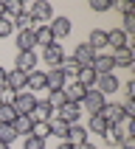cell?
<instances>
[{"label":"cell","instance_id":"cell-1","mask_svg":"<svg viewBox=\"0 0 135 149\" xmlns=\"http://www.w3.org/2000/svg\"><path fill=\"white\" fill-rule=\"evenodd\" d=\"M34 104H37V96H34V93H28V90L14 93V99H11V107H14L17 116H31Z\"/></svg>","mask_w":135,"mask_h":149},{"label":"cell","instance_id":"cell-2","mask_svg":"<svg viewBox=\"0 0 135 149\" xmlns=\"http://www.w3.org/2000/svg\"><path fill=\"white\" fill-rule=\"evenodd\" d=\"M28 14L34 17V23H37V25H48L51 20H54V6H51L48 0H37Z\"/></svg>","mask_w":135,"mask_h":149},{"label":"cell","instance_id":"cell-3","mask_svg":"<svg viewBox=\"0 0 135 149\" xmlns=\"http://www.w3.org/2000/svg\"><path fill=\"white\" fill-rule=\"evenodd\" d=\"M37 65H40V59H37L34 51H17L14 70H20V73H31V70H37Z\"/></svg>","mask_w":135,"mask_h":149},{"label":"cell","instance_id":"cell-4","mask_svg":"<svg viewBox=\"0 0 135 149\" xmlns=\"http://www.w3.org/2000/svg\"><path fill=\"white\" fill-rule=\"evenodd\" d=\"M93 90H99L101 96L107 99L110 93L121 90V82H118V76H116V73H104V76H99V79H96V84H93Z\"/></svg>","mask_w":135,"mask_h":149},{"label":"cell","instance_id":"cell-5","mask_svg":"<svg viewBox=\"0 0 135 149\" xmlns=\"http://www.w3.org/2000/svg\"><path fill=\"white\" fill-rule=\"evenodd\" d=\"M54 113H56V110L51 107L45 99H42V101L37 99V104H34V110H31V121H34V124H48L51 118H54Z\"/></svg>","mask_w":135,"mask_h":149},{"label":"cell","instance_id":"cell-6","mask_svg":"<svg viewBox=\"0 0 135 149\" xmlns=\"http://www.w3.org/2000/svg\"><path fill=\"white\" fill-rule=\"evenodd\" d=\"M48 28H51V34H54V42H59V40H65L68 34L73 31V23H70L68 17H54L48 23Z\"/></svg>","mask_w":135,"mask_h":149},{"label":"cell","instance_id":"cell-7","mask_svg":"<svg viewBox=\"0 0 135 149\" xmlns=\"http://www.w3.org/2000/svg\"><path fill=\"white\" fill-rule=\"evenodd\" d=\"M104 104H107V99H104V96H101L99 90H93V87H90V90H87V96H84V101H82V107L87 110L90 116H99Z\"/></svg>","mask_w":135,"mask_h":149},{"label":"cell","instance_id":"cell-8","mask_svg":"<svg viewBox=\"0 0 135 149\" xmlns=\"http://www.w3.org/2000/svg\"><path fill=\"white\" fill-rule=\"evenodd\" d=\"M62 93H65V101H70V104H82L84 96H87V87L73 79V82H68L65 87H62Z\"/></svg>","mask_w":135,"mask_h":149},{"label":"cell","instance_id":"cell-9","mask_svg":"<svg viewBox=\"0 0 135 149\" xmlns=\"http://www.w3.org/2000/svg\"><path fill=\"white\" fill-rule=\"evenodd\" d=\"M42 59H45V70H48V68H59L62 59H65V48L54 42V45H48V48L42 51Z\"/></svg>","mask_w":135,"mask_h":149},{"label":"cell","instance_id":"cell-10","mask_svg":"<svg viewBox=\"0 0 135 149\" xmlns=\"http://www.w3.org/2000/svg\"><path fill=\"white\" fill-rule=\"evenodd\" d=\"M79 116H82V104H70V101H65V104L56 110V118H62L65 124H79Z\"/></svg>","mask_w":135,"mask_h":149},{"label":"cell","instance_id":"cell-11","mask_svg":"<svg viewBox=\"0 0 135 149\" xmlns=\"http://www.w3.org/2000/svg\"><path fill=\"white\" fill-rule=\"evenodd\" d=\"M110 56H113V65H116V68H132V65H135V54H132V45H124V48L113 51Z\"/></svg>","mask_w":135,"mask_h":149},{"label":"cell","instance_id":"cell-12","mask_svg":"<svg viewBox=\"0 0 135 149\" xmlns=\"http://www.w3.org/2000/svg\"><path fill=\"white\" fill-rule=\"evenodd\" d=\"M25 90H28V93H34V90H45V93H48V87H45V70H42V68L25 73Z\"/></svg>","mask_w":135,"mask_h":149},{"label":"cell","instance_id":"cell-13","mask_svg":"<svg viewBox=\"0 0 135 149\" xmlns=\"http://www.w3.org/2000/svg\"><path fill=\"white\" fill-rule=\"evenodd\" d=\"M65 84H68V76L62 73L59 68H48V70H45V87H48V90H62Z\"/></svg>","mask_w":135,"mask_h":149},{"label":"cell","instance_id":"cell-14","mask_svg":"<svg viewBox=\"0 0 135 149\" xmlns=\"http://www.w3.org/2000/svg\"><path fill=\"white\" fill-rule=\"evenodd\" d=\"M107 124H124L127 118H124V110H121V104H104L101 107V113H99Z\"/></svg>","mask_w":135,"mask_h":149},{"label":"cell","instance_id":"cell-15","mask_svg":"<svg viewBox=\"0 0 135 149\" xmlns=\"http://www.w3.org/2000/svg\"><path fill=\"white\" fill-rule=\"evenodd\" d=\"M124 135H127V130H124L121 124H107V130L101 132V138H104V143H107V146H118Z\"/></svg>","mask_w":135,"mask_h":149},{"label":"cell","instance_id":"cell-16","mask_svg":"<svg viewBox=\"0 0 135 149\" xmlns=\"http://www.w3.org/2000/svg\"><path fill=\"white\" fill-rule=\"evenodd\" d=\"M93 70H96V76H104V73H113L116 70V65H113V56L110 54H96V59H93Z\"/></svg>","mask_w":135,"mask_h":149},{"label":"cell","instance_id":"cell-17","mask_svg":"<svg viewBox=\"0 0 135 149\" xmlns=\"http://www.w3.org/2000/svg\"><path fill=\"white\" fill-rule=\"evenodd\" d=\"M87 127H82V124H70L68 127V135H65V141L68 143H73V146H79V143H84V141H90L87 138Z\"/></svg>","mask_w":135,"mask_h":149},{"label":"cell","instance_id":"cell-18","mask_svg":"<svg viewBox=\"0 0 135 149\" xmlns=\"http://www.w3.org/2000/svg\"><path fill=\"white\" fill-rule=\"evenodd\" d=\"M73 59H76V62H79L82 68H90V65H93V59H96V51H93L87 42H82V45H76Z\"/></svg>","mask_w":135,"mask_h":149},{"label":"cell","instance_id":"cell-19","mask_svg":"<svg viewBox=\"0 0 135 149\" xmlns=\"http://www.w3.org/2000/svg\"><path fill=\"white\" fill-rule=\"evenodd\" d=\"M6 87H8L11 93H23V90H25V73H20V70L11 68V70L6 73Z\"/></svg>","mask_w":135,"mask_h":149},{"label":"cell","instance_id":"cell-20","mask_svg":"<svg viewBox=\"0 0 135 149\" xmlns=\"http://www.w3.org/2000/svg\"><path fill=\"white\" fill-rule=\"evenodd\" d=\"M87 45H90L96 54H101V51L107 48V31H104V28H93L90 37H87Z\"/></svg>","mask_w":135,"mask_h":149},{"label":"cell","instance_id":"cell-21","mask_svg":"<svg viewBox=\"0 0 135 149\" xmlns=\"http://www.w3.org/2000/svg\"><path fill=\"white\" fill-rule=\"evenodd\" d=\"M107 45L113 51H118V48H124V45H129V37L121 28H113V31H107Z\"/></svg>","mask_w":135,"mask_h":149},{"label":"cell","instance_id":"cell-22","mask_svg":"<svg viewBox=\"0 0 135 149\" xmlns=\"http://www.w3.org/2000/svg\"><path fill=\"white\" fill-rule=\"evenodd\" d=\"M11 127H14L17 138H25V135H31V130H34V121H31V116H17Z\"/></svg>","mask_w":135,"mask_h":149},{"label":"cell","instance_id":"cell-23","mask_svg":"<svg viewBox=\"0 0 135 149\" xmlns=\"http://www.w3.org/2000/svg\"><path fill=\"white\" fill-rule=\"evenodd\" d=\"M11 28H14L17 34H20V31H34V28H37V23H34V17L28 14V11H23L17 20H11Z\"/></svg>","mask_w":135,"mask_h":149},{"label":"cell","instance_id":"cell-24","mask_svg":"<svg viewBox=\"0 0 135 149\" xmlns=\"http://www.w3.org/2000/svg\"><path fill=\"white\" fill-rule=\"evenodd\" d=\"M34 42H37V45H42V48L54 45V34H51L48 25H37V28H34Z\"/></svg>","mask_w":135,"mask_h":149},{"label":"cell","instance_id":"cell-25","mask_svg":"<svg viewBox=\"0 0 135 149\" xmlns=\"http://www.w3.org/2000/svg\"><path fill=\"white\" fill-rule=\"evenodd\" d=\"M25 8H23L20 0H6V3H3V17H6V20H17Z\"/></svg>","mask_w":135,"mask_h":149},{"label":"cell","instance_id":"cell-26","mask_svg":"<svg viewBox=\"0 0 135 149\" xmlns=\"http://www.w3.org/2000/svg\"><path fill=\"white\" fill-rule=\"evenodd\" d=\"M96 79H99V76H96V70H93V68H79V73H76V82L84 84L87 90L96 84Z\"/></svg>","mask_w":135,"mask_h":149},{"label":"cell","instance_id":"cell-27","mask_svg":"<svg viewBox=\"0 0 135 149\" xmlns=\"http://www.w3.org/2000/svg\"><path fill=\"white\" fill-rule=\"evenodd\" d=\"M68 127H70V124H65L62 118H51V121H48V130H51V135H54V138H59V141H65Z\"/></svg>","mask_w":135,"mask_h":149},{"label":"cell","instance_id":"cell-28","mask_svg":"<svg viewBox=\"0 0 135 149\" xmlns=\"http://www.w3.org/2000/svg\"><path fill=\"white\" fill-rule=\"evenodd\" d=\"M34 31H20L17 34V51H34Z\"/></svg>","mask_w":135,"mask_h":149},{"label":"cell","instance_id":"cell-29","mask_svg":"<svg viewBox=\"0 0 135 149\" xmlns=\"http://www.w3.org/2000/svg\"><path fill=\"white\" fill-rule=\"evenodd\" d=\"M79 68H82V65H79V62H76L73 56H65V59H62V65H59V70H62L65 76H73V79H76Z\"/></svg>","mask_w":135,"mask_h":149},{"label":"cell","instance_id":"cell-30","mask_svg":"<svg viewBox=\"0 0 135 149\" xmlns=\"http://www.w3.org/2000/svg\"><path fill=\"white\" fill-rule=\"evenodd\" d=\"M45 101H48L54 110H59L62 104H65V93L62 90H48V96H45Z\"/></svg>","mask_w":135,"mask_h":149},{"label":"cell","instance_id":"cell-31","mask_svg":"<svg viewBox=\"0 0 135 149\" xmlns=\"http://www.w3.org/2000/svg\"><path fill=\"white\" fill-rule=\"evenodd\" d=\"M107 130V121L101 116H90V127H87V132H93V135H101Z\"/></svg>","mask_w":135,"mask_h":149},{"label":"cell","instance_id":"cell-32","mask_svg":"<svg viewBox=\"0 0 135 149\" xmlns=\"http://www.w3.org/2000/svg\"><path fill=\"white\" fill-rule=\"evenodd\" d=\"M14 118H17V113L11 104H0V124H14Z\"/></svg>","mask_w":135,"mask_h":149},{"label":"cell","instance_id":"cell-33","mask_svg":"<svg viewBox=\"0 0 135 149\" xmlns=\"http://www.w3.org/2000/svg\"><path fill=\"white\" fill-rule=\"evenodd\" d=\"M23 149H45V141H42V138H34V135H25L23 138Z\"/></svg>","mask_w":135,"mask_h":149},{"label":"cell","instance_id":"cell-34","mask_svg":"<svg viewBox=\"0 0 135 149\" xmlns=\"http://www.w3.org/2000/svg\"><path fill=\"white\" fill-rule=\"evenodd\" d=\"M113 6H116L113 0H90V8H93V11H99V14H104V11H110Z\"/></svg>","mask_w":135,"mask_h":149},{"label":"cell","instance_id":"cell-35","mask_svg":"<svg viewBox=\"0 0 135 149\" xmlns=\"http://www.w3.org/2000/svg\"><path fill=\"white\" fill-rule=\"evenodd\" d=\"M121 31L129 37V34H135V17L132 14H124V20H121Z\"/></svg>","mask_w":135,"mask_h":149},{"label":"cell","instance_id":"cell-36","mask_svg":"<svg viewBox=\"0 0 135 149\" xmlns=\"http://www.w3.org/2000/svg\"><path fill=\"white\" fill-rule=\"evenodd\" d=\"M31 135L34 138H51V130H48V124H34V130H31Z\"/></svg>","mask_w":135,"mask_h":149},{"label":"cell","instance_id":"cell-37","mask_svg":"<svg viewBox=\"0 0 135 149\" xmlns=\"http://www.w3.org/2000/svg\"><path fill=\"white\" fill-rule=\"evenodd\" d=\"M121 110H124V118H127V121H132V118H135V99H127L124 104H121Z\"/></svg>","mask_w":135,"mask_h":149},{"label":"cell","instance_id":"cell-38","mask_svg":"<svg viewBox=\"0 0 135 149\" xmlns=\"http://www.w3.org/2000/svg\"><path fill=\"white\" fill-rule=\"evenodd\" d=\"M11 20H6V17H0V40H6V37H11Z\"/></svg>","mask_w":135,"mask_h":149},{"label":"cell","instance_id":"cell-39","mask_svg":"<svg viewBox=\"0 0 135 149\" xmlns=\"http://www.w3.org/2000/svg\"><path fill=\"white\" fill-rule=\"evenodd\" d=\"M121 87H124L127 99H135V82H132V79H129V82H124V84H121Z\"/></svg>","mask_w":135,"mask_h":149},{"label":"cell","instance_id":"cell-40","mask_svg":"<svg viewBox=\"0 0 135 149\" xmlns=\"http://www.w3.org/2000/svg\"><path fill=\"white\" fill-rule=\"evenodd\" d=\"M118 146H121V149H135V138H132V135H124Z\"/></svg>","mask_w":135,"mask_h":149},{"label":"cell","instance_id":"cell-41","mask_svg":"<svg viewBox=\"0 0 135 149\" xmlns=\"http://www.w3.org/2000/svg\"><path fill=\"white\" fill-rule=\"evenodd\" d=\"M116 6H118L121 14H132V3H129V0H121V3H116Z\"/></svg>","mask_w":135,"mask_h":149},{"label":"cell","instance_id":"cell-42","mask_svg":"<svg viewBox=\"0 0 135 149\" xmlns=\"http://www.w3.org/2000/svg\"><path fill=\"white\" fill-rule=\"evenodd\" d=\"M6 73H8L6 68H0V87H6Z\"/></svg>","mask_w":135,"mask_h":149},{"label":"cell","instance_id":"cell-43","mask_svg":"<svg viewBox=\"0 0 135 149\" xmlns=\"http://www.w3.org/2000/svg\"><path fill=\"white\" fill-rule=\"evenodd\" d=\"M76 149H96V146H93L90 141H84V143H79V146H76Z\"/></svg>","mask_w":135,"mask_h":149},{"label":"cell","instance_id":"cell-44","mask_svg":"<svg viewBox=\"0 0 135 149\" xmlns=\"http://www.w3.org/2000/svg\"><path fill=\"white\" fill-rule=\"evenodd\" d=\"M56 149H76V146H73V143H68V141H62V143H59Z\"/></svg>","mask_w":135,"mask_h":149},{"label":"cell","instance_id":"cell-45","mask_svg":"<svg viewBox=\"0 0 135 149\" xmlns=\"http://www.w3.org/2000/svg\"><path fill=\"white\" fill-rule=\"evenodd\" d=\"M0 17H3V0H0Z\"/></svg>","mask_w":135,"mask_h":149},{"label":"cell","instance_id":"cell-46","mask_svg":"<svg viewBox=\"0 0 135 149\" xmlns=\"http://www.w3.org/2000/svg\"><path fill=\"white\" fill-rule=\"evenodd\" d=\"M0 149H8V143H0Z\"/></svg>","mask_w":135,"mask_h":149}]
</instances>
